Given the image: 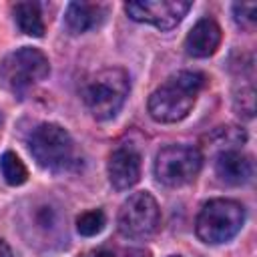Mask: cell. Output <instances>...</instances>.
<instances>
[{
    "instance_id": "1",
    "label": "cell",
    "mask_w": 257,
    "mask_h": 257,
    "mask_svg": "<svg viewBox=\"0 0 257 257\" xmlns=\"http://www.w3.org/2000/svg\"><path fill=\"white\" fill-rule=\"evenodd\" d=\"M205 86L201 72L183 70L167 78L149 96V114L157 122H179L195 106L199 90Z\"/></svg>"
},
{
    "instance_id": "2",
    "label": "cell",
    "mask_w": 257,
    "mask_h": 257,
    "mask_svg": "<svg viewBox=\"0 0 257 257\" xmlns=\"http://www.w3.org/2000/svg\"><path fill=\"white\" fill-rule=\"evenodd\" d=\"M128 88V74L118 66H110L90 74L84 80L82 98L96 120H108L122 108Z\"/></svg>"
},
{
    "instance_id": "3",
    "label": "cell",
    "mask_w": 257,
    "mask_h": 257,
    "mask_svg": "<svg viewBox=\"0 0 257 257\" xmlns=\"http://www.w3.org/2000/svg\"><path fill=\"white\" fill-rule=\"evenodd\" d=\"M245 223V209L231 199H213L197 215L195 231L203 243L221 245L231 241Z\"/></svg>"
},
{
    "instance_id": "4",
    "label": "cell",
    "mask_w": 257,
    "mask_h": 257,
    "mask_svg": "<svg viewBox=\"0 0 257 257\" xmlns=\"http://www.w3.org/2000/svg\"><path fill=\"white\" fill-rule=\"evenodd\" d=\"M50 72L46 54L32 46H22L10 52L0 64V80L14 94H22L42 82Z\"/></svg>"
},
{
    "instance_id": "5",
    "label": "cell",
    "mask_w": 257,
    "mask_h": 257,
    "mask_svg": "<svg viewBox=\"0 0 257 257\" xmlns=\"http://www.w3.org/2000/svg\"><path fill=\"white\" fill-rule=\"evenodd\" d=\"M34 161L48 171H64L72 165L74 143L66 128L56 122H44L36 126L28 141Z\"/></svg>"
},
{
    "instance_id": "6",
    "label": "cell",
    "mask_w": 257,
    "mask_h": 257,
    "mask_svg": "<svg viewBox=\"0 0 257 257\" xmlns=\"http://www.w3.org/2000/svg\"><path fill=\"white\" fill-rule=\"evenodd\" d=\"M203 167V155L189 145H169L155 161V175L167 187H183L191 183Z\"/></svg>"
},
{
    "instance_id": "7",
    "label": "cell",
    "mask_w": 257,
    "mask_h": 257,
    "mask_svg": "<svg viewBox=\"0 0 257 257\" xmlns=\"http://www.w3.org/2000/svg\"><path fill=\"white\" fill-rule=\"evenodd\" d=\"M161 211L155 197L147 191L133 193L118 211V231L131 239H145L157 233Z\"/></svg>"
},
{
    "instance_id": "8",
    "label": "cell",
    "mask_w": 257,
    "mask_h": 257,
    "mask_svg": "<svg viewBox=\"0 0 257 257\" xmlns=\"http://www.w3.org/2000/svg\"><path fill=\"white\" fill-rule=\"evenodd\" d=\"M189 10H191V2H183V0H139L124 4V12L128 14L131 20L153 24L159 30L175 28Z\"/></svg>"
},
{
    "instance_id": "9",
    "label": "cell",
    "mask_w": 257,
    "mask_h": 257,
    "mask_svg": "<svg viewBox=\"0 0 257 257\" xmlns=\"http://www.w3.org/2000/svg\"><path fill=\"white\" fill-rule=\"evenodd\" d=\"M108 181L116 191L135 187L141 179V153L133 145L116 147L108 157Z\"/></svg>"
},
{
    "instance_id": "10",
    "label": "cell",
    "mask_w": 257,
    "mask_h": 257,
    "mask_svg": "<svg viewBox=\"0 0 257 257\" xmlns=\"http://www.w3.org/2000/svg\"><path fill=\"white\" fill-rule=\"evenodd\" d=\"M219 44H221V26L213 18H201L185 38V50L195 58H207L215 54Z\"/></svg>"
},
{
    "instance_id": "11",
    "label": "cell",
    "mask_w": 257,
    "mask_h": 257,
    "mask_svg": "<svg viewBox=\"0 0 257 257\" xmlns=\"http://www.w3.org/2000/svg\"><path fill=\"white\" fill-rule=\"evenodd\" d=\"M215 173L227 185H243L253 175V163L237 149L221 151L215 159Z\"/></svg>"
},
{
    "instance_id": "12",
    "label": "cell",
    "mask_w": 257,
    "mask_h": 257,
    "mask_svg": "<svg viewBox=\"0 0 257 257\" xmlns=\"http://www.w3.org/2000/svg\"><path fill=\"white\" fill-rule=\"evenodd\" d=\"M104 18V6L94 2H70L66 6L64 24L72 34H82L96 28Z\"/></svg>"
},
{
    "instance_id": "13",
    "label": "cell",
    "mask_w": 257,
    "mask_h": 257,
    "mask_svg": "<svg viewBox=\"0 0 257 257\" xmlns=\"http://www.w3.org/2000/svg\"><path fill=\"white\" fill-rule=\"evenodd\" d=\"M14 18L18 28L34 38L44 34V20L40 14V6L36 2H16L14 4Z\"/></svg>"
},
{
    "instance_id": "14",
    "label": "cell",
    "mask_w": 257,
    "mask_h": 257,
    "mask_svg": "<svg viewBox=\"0 0 257 257\" xmlns=\"http://www.w3.org/2000/svg\"><path fill=\"white\" fill-rule=\"evenodd\" d=\"M0 171H2V177L8 185L12 187H18L22 183H26L28 179V169L26 165L20 161V157H16V153L12 151H6L2 157H0Z\"/></svg>"
},
{
    "instance_id": "15",
    "label": "cell",
    "mask_w": 257,
    "mask_h": 257,
    "mask_svg": "<svg viewBox=\"0 0 257 257\" xmlns=\"http://www.w3.org/2000/svg\"><path fill=\"white\" fill-rule=\"evenodd\" d=\"M211 139H213L215 147H219L221 151H229V149H237L239 145H243L247 135L243 128H237V126H219L211 135Z\"/></svg>"
},
{
    "instance_id": "16",
    "label": "cell",
    "mask_w": 257,
    "mask_h": 257,
    "mask_svg": "<svg viewBox=\"0 0 257 257\" xmlns=\"http://www.w3.org/2000/svg\"><path fill=\"white\" fill-rule=\"evenodd\" d=\"M104 223H106L104 213L100 209H92V211L82 213L76 219V231L84 237H92V235H96L104 229Z\"/></svg>"
},
{
    "instance_id": "17",
    "label": "cell",
    "mask_w": 257,
    "mask_h": 257,
    "mask_svg": "<svg viewBox=\"0 0 257 257\" xmlns=\"http://www.w3.org/2000/svg\"><path fill=\"white\" fill-rule=\"evenodd\" d=\"M233 16L241 28L253 30L257 24V4L255 2H235L233 4Z\"/></svg>"
},
{
    "instance_id": "18",
    "label": "cell",
    "mask_w": 257,
    "mask_h": 257,
    "mask_svg": "<svg viewBox=\"0 0 257 257\" xmlns=\"http://www.w3.org/2000/svg\"><path fill=\"white\" fill-rule=\"evenodd\" d=\"M235 110L237 114L251 118L255 112V90L253 86H243L235 96Z\"/></svg>"
},
{
    "instance_id": "19",
    "label": "cell",
    "mask_w": 257,
    "mask_h": 257,
    "mask_svg": "<svg viewBox=\"0 0 257 257\" xmlns=\"http://www.w3.org/2000/svg\"><path fill=\"white\" fill-rule=\"evenodd\" d=\"M82 257H149L147 251L143 249H128V247H102L84 253Z\"/></svg>"
},
{
    "instance_id": "20",
    "label": "cell",
    "mask_w": 257,
    "mask_h": 257,
    "mask_svg": "<svg viewBox=\"0 0 257 257\" xmlns=\"http://www.w3.org/2000/svg\"><path fill=\"white\" fill-rule=\"evenodd\" d=\"M0 257H12V251L4 239H0Z\"/></svg>"
},
{
    "instance_id": "21",
    "label": "cell",
    "mask_w": 257,
    "mask_h": 257,
    "mask_svg": "<svg viewBox=\"0 0 257 257\" xmlns=\"http://www.w3.org/2000/svg\"><path fill=\"white\" fill-rule=\"evenodd\" d=\"M173 257H179V255H173Z\"/></svg>"
}]
</instances>
